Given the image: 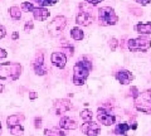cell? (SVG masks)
<instances>
[{"mask_svg":"<svg viewBox=\"0 0 151 136\" xmlns=\"http://www.w3.org/2000/svg\"><path fill=\"white\" fill-rule=\"evenodd\" d=\"M92 71V62L87 57H82L76 62L73 67V83L76 86H83Z\"/></svg>","mask_w":151,"mask_h":136,"instance_id":"1","label":"cell"},{"mask_svg":"<svg viewBox=\"0 0 151 136\" xmlns=\"http://www.w3.org/2000/svg\"><path fill=\"white\" fill-rule=\"evenodd\" d=\"M23 67L17 62L0 63V79L3 81H17L20 77Z\"/></svg>","mask_w":151,"mask_h":136,"instance_id":"2","label":"cell"},{"mask_svg":"<svg viewBox=\"0 0 151 136\" xmlns=\"http://www.w3.org/2000/svg\"><path fill=\"white\" fill-rule=\"evenodd\" d=\"M98 22L102 27H111L117 24L119 17L115 13V9L111 6H102L98 9Z\"/></svg>","mask_w":151,"mask_h":136,"instance_id":"3","label":"cell"},{"mask_svg":"<svg viewBox=\"0 0 151 136\" xmlns=\"http://www.w3.org/2000/svg\"><path fill=\"white\" fill-rule=\"evenodd\" d=\"M25 120V116L22 114L12 115L6 119L8 129L10 130V134L13 136H22L24 134V127H23V122Z\"/></svg>","mask_w":151,"mask_h":136,"instance_id":"4","label":"cell"},{"mask_svg":"<svg viewBox=\"0 0 151 136\" xmlns=\"http://www.w3.org/2000/svg\"><path fill=\"white\" fill-rule=\"evenodd\" d=\"M127 48L131 52H147L151 48V39L147 35H140L137 38L127 40Z\"/></svg>","mask_w":151,"mask_h":136,"instance_id":"5","label":"cell"},{"mask_svg":"<svg viewBox=\"0 0 151 136\" xmlns=\"http://www.w3.org/2000/svg\"><path fill=\"white\" fill-rule=\"evenodd\" d=\"M134 104L137 111H141L144 114H151V90L140 92L134 98Z\"/></svg>","mask_w":151,"mask_h":136,"instance_id":"6","label":"cell"},{"mask_svg":"<svg viewBox=\"0 0 151 136\" xmlns=\"http://www.w3.org/2000/svg\"><path fill=\"white\" fill-rule=\"evenodd\" d=\"M65 27H67V18L64 15H57L48 24L47 29H48L49 34L52 37H59Z\"/></svg>","mask_w":151,"mask_h":136,"instance_id":"7","label":"cell"},{"mask_svg":"<svg viewBox=\"0 0 151 136\" xmlns=\"http://www.w3.org/2000/svg\"><path fill=\"white\" fill-rule=\"evenodd\" d=\"M81 12L77 14L76 17V23L81 27H88L93 23V17H92V12L91 10H86L82 5H79Z\"/></svg>","mask_w":151,"mask_h":136,"instance_id":"8","label":"cell"},{"mask_svg":"<svg viewBox=\"0 0 151 136\" xmlns=\"http://www.w3.org/2000/svg\"><path fill=\"white\" fill-rule=\"evenodd\" d=\"M97 120H98V122H101L102 125L111 126V125L115 124L116 117L112 114H110L107 110H105L103 107H100V109L97 110Z\"/></svg>","mask_w":151,"mask_h":136,"instance_id":"9","label":"cell"},{"mask_svg":"<svg viewBox=\"0 0 151 136\" xmlns=\"http://www.w3.org/2000/svg\"><path fill=\"white\" fill-rule=\"evenodd\" d=\"M33 69L38 76H44L47 74V67L44 64V54L42 52H37L35 59L33 62Z\"/></svg>","mask_w":151,"mask_h":136,"instance_id":"10","label":"cell"},{"mask_svg":"<svg viewBox=\"0 0 151 136\" xmlns=\"http://www.w3.org/2000/svg\"><path fill=\"white\" fill-rule=\"evenodd\" d=\"M81 131L86 136H98L101 131V126L93 121H87L81 126Z\"/></svg>","mask_w":151,"mask_h":136,"instance_id":"11","label":"cell"},{"mask_svg":"<svg viewBox=\"0 0 151 136\" xmlns=\"http://www.w3.org/2000/svg\"><path fill=\"white\" fill-rule=\"evenodd\" d=\"M70 109H72V104L67 98H60V100L54 101V111L57 115H62L64 112L69 111Z\"/></svg>","mask_w":151,"mask_h":136,"instance_id":"12","label":"cell"},{"mask_svg":"<svg viewBox=\"0 0 151 136\" xmlns=\"http://www.w3.org/2000/svg\"><path fill=\"white\" fill-rule=\"evenodd\" d=\"M50 60L53 65H55L57 68L63 69L65 67V63H67V55L63 52H54L50 55Z\"/></svg>","mask_w":151,"mask_h":136,"instance_id":"13","label":"cell"},{"mask_svg":"<svg viewBox=\"0 0 151 136\" xmlns=\"http://www.w3.org/2000/svg\"><path fill=\"white\" fill-rule=\"evenodd\" d=\"M115 77L121 84H130L135 78L134 74L130 71H127V69H120V71L115 74Z\"/></svg>","mask_w":151,"mask_h":136,"instance_id":"14","label":"cell"},{"mask_svg":"<svg viewBox=\"0 0 151 136\" xmlns=\"http://www.w3.org/2000/svg\"><path fill=\"white\" fill-rule=\"evenodd\" d=\"M59 127L60 129H63V130H76L78 127V125L77 122L73 120V119H70V117L68 116H63V117H60V120H59Z\"/></svg>","mask_w":151,"mask_h":136,"instance_id":"15","label":"cell"},{"mask_svg":"<svg viewBox=\"0 0 151 136\" xmlns=\"http://www.w3.org/2000/svg\"><path fill=\"white\" fill-rule=\"evenodd\" d=\"M32 13H33V17H34V19L38 20V22H44V20H47L49 18V10L47 8L38 6Z\"/></svg>","mask_w":151,"mask_h":136,"instance_id":"16","label":"cell"},{"mask_svg":"<svg viewBox=\"0 0 151 136\" xmlns=\"http://www.w3.org/2000/svg\"><path fill=\"white\" fill-rule=\"evenodd\" d=\"M134 29L141 35H149L151 34V23H137Z\"/></svg>","mask_w":151,"mask_h":136,"instance_id":"17","label":"cell"},{"mask_svg":"<svg viewBox=\"0 0 151 136\" xmlns=\"http://www.w3.org/2000/svg\"><path fill=\"white\" fill-rule=\"evenodd\" d=\"M70 37H72L74 40H82L84 38V33L79 27H74L70 29Z\"/></svg>","mask_w":151,"mask_h":136,"instance_id":"18","label":"cell"},{"mask_svg":"<svg viewBox=\"0 0 151 136\" xmlns=\"http://www.w3.org/2000/svg\"><path fill=\"white\" fill-rule=\"evenodd\" d=\"M130 129H131V127H130L129 124L121 122V124H117V126L115 127V130H113V132H115L116 135H125Z\"/></svg>","mask_w":151,"mask_h":136,"instance_id":"19","label":"cell"},{"mask_svg":"<svg viewBox=\"0 0 151 136\" xmlns=\"http://www.w3.org/2000/svg\"><path fill=\"white\" fill-rule=\"evenodd\" d=\"M9 14H10V17L14 20H19L22 18V9L19 6H17V5L10 6L9 8Z\"/></svg>","mask_w":151,"mask_h":136,"instance_id":"20","label":"cell"},{"mask_svg":"<svg viewBox=\"0 0 151 136\" xmlns=\"http://www.w3.org/2000/svg\"><path fill=\"white\" fill-rule=\"evenodd\" d=\"M44 134L45 136H65V132L60 129H47Z\"/></svg>","mask_w":151,"mask_h":136,"instance_id":"21","label":"cell"},{"mask_svg":"<svg viewBox=\"0 0 151 136\" xmlns=\"http://www.w3.org/2000/svg\"><path fill=\"white\" fill-rule=\"evenodd\" d=\"M35 3H38V5L40 8H47V6H53L58 3V0H35Z\"/></svg>","mask_w":151,"mask_h":136,"instance_id":"22","label":"cell"},{"mask_svg":"<svg viewBox=\"0 0 151 136\" xmlns=\"http://www.w3.org/2000/svg\"><path fill=\"white\" fill-rule=\"evenodd\" d=\"M92 111L91 110H88V109H84L81 111V119L84 121V122H87V121H92Z\"/></svg>","mask_w":151,"mask_h":136,"instance_id":"23","label":"cell"},{"mask_svg":"<svg viewBox=\"0 0 151 136\" xmlns=\"http://www.w3.org/2000/svg\"><path fill=\"white\" fill-rule=\"evenodd\" d=\"M20 9H22L23 12H33V10L35 9V6H34V4H33V3L24 1V3H22Z\"/></svg>","mask_w":151,"mask_h":136,"instance_id":"24","label":"cell"},{"mask_svg":"<svg viewBox=\"0 0 151 136\" xmlns=\"http://www.w3.org/2000/svg\"><path fill=\"white\" fill-rule=\"evenodd\" d=\"M120 45V43H119V39L117 38H115V37H112V38L108 40V47L111 48V50L112 52H115V50L117 49V47Z\"/></svg>","mask_w":151,"mask_h":136,"instance_id":"25","label":"cell"},{"mask_svg":"<svg viewBox=\"0 0 151 136\" xmlns=\"http://www.w3.org/2000/svg\"><path fill=\"white\" fill-rule=\"evenodd\" d=\"M33 28H34V23H33V20H28L25 24H24V30H25V32L32 30Z\"/></svg>","mask_w":151,"mask_h":136,"instance_id":"26","label":"cell"},{"mask_svg":"<svg viewBox=\"0 0 151 136\" xmlns=\"http://www.w3.org/2000/svg\"><path fill=\"white\" fill-rule=\"evenodd\" d=\"M5 35H6V29H5V27L0 24V39H3Z\"/></svg>","mask_w":151,"mask_h":136,"instance_id":"27","label":"cell"},{"mask_svg":"<svg viewBox=\"0 0 151 136\" xmlns=\"http://www.w3.org/2000/svg\"><path fill=\"white\" fill-rule=\"evenodd\" d=\"M103 0H86V3H88L89 5H97V4L102 3Z\"/></svg>","mask_w":151,"mask_h":136,"instance_id":"28","label":"cell"},{"mask_svg":"<svg viewBox=\"0 0 151 136\" xmlns=\"http://www.w3.org/2000/svg\"><path fill=\"white\" fill-rule=\"evenodd\" d=\"M42 126V117H35V129H39Z\"/></svg>","mask_w":151,"mask_h":136,"instance_id":"29","label":"cell"},{"mask_svg":"<svg viewBox=\"0 0 151 136\" xmlns=\"http://www.w3.org/2000/svg\"><path fill=\"white\" fill-rule=\"evenodd\" d=\"M131 12H135L134 14L135 15H137V17H140V15H142V10H140V9H135V8H131Z\"/></svg>","mask_w":151,"mask_h":136,"instance_id":"30","label":"cell"},{"mask_svg":"<svg viewBox=\"0 0 151 136\" xmlns=\"http://www.w3.org/2000/svg\"><path fill=\"white\" fill-rule=\"evenodd\" d=\"M131 92H132V97H134V98L140 93L139 90H137V87H131Z\"/></svg>","mask_w":151,"mask_h":136,"instance_id":"31","label":"cell"},{"mask_svg":"<svg viewBox=\"0 0 151 136\" xmlns=\"http://www.w3.org/2000/svg\"><path fill=\"white\" fill-rule=\"evenodd\" d=\"M151 1V0H136V3H139L140 5H142V6H145V5H147V4Z\"/></svg>","mask_w":151,"mask_h":136,"instance_id":"32","label":"cell"},{"mask_svg":"<svg viewBox=\"0 0 151 136\" xmlns=\"http://www.w3.org/2000/svg\"><path fill=\"white\" fill-rule=\"evenodd\" d=\"M6 55H8V52H6V50H5V49H3V48H0V59H1V58H5Z\"/></svg>","mask_w":151,"mask_h":136,"instance_id":"33","label":"cell"},{"mask_svg":"<svg viewBox=\"0 0 151 136\" xmlns=\"http://www.w3.org/2000/svg\"><path fill=\"white\" fill-rule=\"evenodd\" d=\"M37 97H38L37 92H30V93H29V98H30V100H35Z\"/></svg>","mask_w":151,"mask_h":136,"instance_id":"34","label":"cell"},{"mask_svg":"<svg viewBox=\"0 0 151 136\" xmlns=\"http://www.w3.org/2000/svg\"><path fill=\"white\" fill-rule=\"evenodd\" d=\"M18 38H19V33H18V32H14L13 34H12V39H13V40H17Z\"/></svg>","mask_w":151,"mask_h":136,"instance_id":"35","label":"cell"},{"mask_svg":"<svg viewBox=\"0 0 151 136\" xmlns=\"http://www.w3.org/2000/svg\"><path fill=\"white\" fill-rule=\"evenodd\" d=\"M3 90H4V86H3V83H0V93L3 92Z\"/></svg>","mask_w":151,"mask_h":136,"instance_id":"36","label":"cell"},{"mask_svg":"<svg viewBox=\"0 0 151 136\" xmlns=\"http://www.w3.org/2000/svg\"><path fill=\"white\" fill-rule=\"evenodd\" d=\"M0 134H1V124H0Z\"/></svg>","mask_w":151,"mask_h":136,"instance_id":"37","label":"cell"}]
</instances>
